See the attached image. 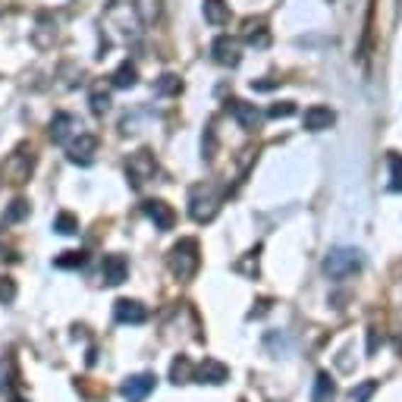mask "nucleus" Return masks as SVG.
<instances>
[{"mask_svg": "<svg viewBox=\"0 0 402 402\" xmlns=\"http://www.w3.org/2000/svg\"><path fill=\"white\" fill-rule=\"evenodd\" d=\"M201 264V255H199V242L195 239H179L177 245L170 248V270L179 277V280H189L195 277V270Z\"/></svg>", "mask_w": 402, "mask_h": 402, "instance_id": "f257e3e1", "label": "nucleus"}, {"mask_svg": "<svg viewBox=\"0 0 402 402\" xmlns=\"http://www.w3.org/2000/svg\"><path fill=\"white\" fill-rule=\"evenodd\" d=\"M362 264H364V258L358 248H333L324 261V270L330 280H346L355 270H362Z\"/></svg>", "mask_w": 402, "mask_h": 402, "instance_id": "f03ea898", "label": "nucleus"}, {"mask_svg": "<svg viewBox=\"0 0 402 402\" xmlns=\"http://www.w3.org/2000/svg\"><path fill=\"white\" fill-rule=\"evenodd\" d=\"M217 211H220V195L211 186H195L192 195H189V214H192V220L211 223L217 217Z\"/></svg>", "mask_w": 402, "mask_h": 402, "instance_id": "7ed1b4c3", "label": "nucleus"}, {"mask_svg": "<svg viewBox=\"0 0 402 402\" xmlns=\"http://www.w3.org/2000/svg\"><path fill=\"white\" fill-rule=\"evenodd\" d=\"M157 173V160H155V155L151 151H135L133 157L126 160V177H129V182H133V189H142L145 182H148L151 177Z\"/></svg>", "mask_w": 402, "mask_h": 402, "instance_id": "20e7f679", "label": "nucleus"}, {"mask_svg": "<svg viewBox=\"0 0 402 402\" xmlns=\"http://www.w3.org/2000/svg\"><path fill=\"white\" fill-rule=\"evenodd\" d=\"M32 167H35V157H32V151L26 148H16L10 157H6V164H4V177L10 179V182H26L28 179V173H32Z\"/></svg>", "mask_w": 402, "mask_h": 402, "instance_id": "39448f33", "label": "nucleus"}, {"mask_svg": "<svg viewBox=\"0 0 402 402\" xmlns=\"http://www.w3.org/2000/svg\"><path fill=\"white\" fill-rule=\"evenodd\" d=\"M211 54H214V60L220 63V67H239V60H242V48H239L236 38H230V35H220V38L211 45Z\"/></svg>", "mask_w": 402, "mask_h": 402, "instance_id": "423d86ee", "label": "nucleus"}, {"mask_svg": "<svg viewBox=\"0 0 402 402\" xmlns=\"http://www.w3.org/2000/svg\"><path fill=\"white\" fill-rule=\"evenodd\" d=\"M67 151H69V160L72 164H82L89 167L94 160V151H98V138L89 135V133H79L72 142H67Z\"/></svg>", "mask_w": 402, "mask_h": 402, "instance_id": "0eeeda50", "label": "nucleus"}, {"mask_svg": "<svg viewBox=\"0 0 402 402\" xmlns=\"http://www.w3.org/2000/svg\"><path fill=\"white\" fill-rule=\"evenodd\" d=\"M82 133V120L72 113H57L54 120H50V138H54L57 145H67L69 135H79Z\"/></svg>", "mask_w": 402, "mask_h": 402, "instance_id": "6e6552de", "label": "nucleus"}, {"mask_svg": "<svg viewBox=\"0 0 402 402\" xmlns=\"http://www.w3.org/2000/svg\"><path fill=\"white\" fill-rule=\"evenodd\" d=\"M302 123H305V129H308V133H324V129H330L333 123H336V113L330 111V107H324V104H314V107L305 111Z\"/></svg>", "mask_w": 402, "mask_h": 402, "instance_id": "1a4fd4ad", "label": "nucleus"}, {"mask_svg": "<svg viewBox=\"0 0 402 402\" xmlns=\"http://www.w3.org/2000/svg\"><path fill=\"white\" fill-rule=\"evenodd\" d=\"M155 384H157L155 374H135V377H129L126 384H123V396H126L129 402H142L151 390H155Z\"/></svg>", "mask_w": 402, "mask_h": 402, "instance_id": "9d476101", "label": "nucleus"}, {"mask_svg": "<svg viewBox=\"0 0 402 402\" xmlns=\"http://www.w3.org/2000/svg\"><path fill=\"white\" fill-rule=\"evenodd\" d=\"M126 274H129V264L123 255H107L104 264H101V277H104L107 286H120L126 280Z\"/></svg>", "mask_w": 402, "mask_h": 402, "instance_id": "9b49d317", "label": "nucleus"}, {"mask_svg": "<svg viewBox=\"0 0 402 402\" xmlns=\"http://www.w3.org/2000/svg\"><path fill=\"white\" fill-rule=\"evenodd\" d=\"M142 211L151 217V220H155L157 230H173V223H177V214H173V208L167 201H157V199L155 201H145Z\"/></svg>", "mask_w": 402, "mask_h": 402, "instance_id": "f8f14e48", "label": "nucleus"}, {"mask_svg": "<svg viewBox=\"0 0 402 402\" xmlns=\"http://www.w3.org/2000/svg\"><path fill=\"white\" fill-rule=\"evenodd\" d=\"M113 314L120 324H145L148 320V311H145V305L133 302V298H120V302L113 305Z\"/></svg>", "mask_w": 402, "mask_h": 402, "instance_id": "ddd939ff", "label": "nucleus"}, {"mask_svg": "<svg viewBox=\"0 0 402 402\" xmlns=\"http://www.w3.org/2000/svg\"><path fill=\"white\" fill-rule=\"evenodd\" d=\"M230 113L236 116V123L242 129H258L261 126V111L248 101H230Z\"/></svg>", "mask_w": 402, "mask_h": 402, "instance_id": "4468645a", "label": "nucleus"}, {"mask_svg": "<svg viewBox=\"0 0 402 402\" xmlns=\"http://www.w3.org/2000/svg\"><path fill=\"white\" fill-rule=\"evenodd\" d=\"M242 38H245V45H252V48H258V50H264L270 45V28L264 19H248L245 23V32H242Z\"/></svg>", "mask_w": 402, "mask_h": 402, "instance_id": "2eb2a0df", "label": "nucleus"}, {"mask_svg": "<svg viewBox=\"0 0 402 402\" xmlns=\"http://www.w3.org/2000/svg\"><path fill=\"white\" fill-rule=\"evenodd\" d=\"M230 377V368H226L223 362H217V358H204L201 368H199V380L201 384H223V380Z\"/></svg>", "mask_w": 402, "mask_h": 402, "instance_id": "dca6fc26", "label": "nucleus"}, {"mask_svg": "<svg viewBox=\"0 0 402 402\" xmlns=\"http://www.w3.org/2000/svg\"><path fill=\"white\" fill-rule=\"evenodd\" d=\"M201 13H204V23H211V26L230 23V4H226V0H204Z\"/></svg>", "mask_w": 402, "mask_h": 402, "instance_id": "f3484780", "label": "nucleus"}, {"mask_svg": "<svg viewBox=\"0 0 402 402\" xmlns=\"http://www.w3.org/2000/svg\"><path fill=\"white\" fill-rule=\"evenodd\" d=\"M160 10H164L160 0H135V4H133V13L138 16V23H142V26H155L160 19Z\"/></svg>", "mask_w": 402, "mask_h": 402, "instance_id": "a211bd4d", "label": "nucleus"}, {"mask_svg": "<svg viewBox=\"0 0 402 402\" xmlns=\"http://www.w3.org/2000/svg\"><path fill=\"white\" fill-rule=\"evenodd\" d=\"M135 82H138V72H135L133 63H123V67L113 72V85H116V89H133Z\"/></svg>", "mask_w": 402, "mask_h": 402, "instance_id": "6ab92c4d", "label": "nucleus"}, {"mask_svg": "<svg viewBox=\"0 0 402 402\" xmlns=\"http://www.w3.org/2000/svg\"><path fill=\"white\" fill-rule=\"evenodd\" d=\"M155 91H157V94H179V91H182V79L173 76V72H167V76L157 79Z\"/></svg>", "mask_w": 402, "mask_h": 402, "instance_id": "aec40b11", "label": "nucleus"}, {"mask_svg": "<svg viewBox=\"0 0 402 402\" xmlns=\"http://www.w3.org/2000/svg\"><path fill=\"white\" fill-rule=\"evenodd\" d=\"M54 230L60 233V236H72V233H79V220H76L72 214H67V211H63V214H57Z\"/></svg>", "mask_w": 402, "mask_h": 402, "instance_id": "412c9836", "label": "nucleus"}, {"mask_svg": "<svg viewBox=\"0 0 402 402\" xmlns=\"http://www.w3.org/2000/svg\"><path fill=\"white\" fill-rule=\"evenodd\" d=\"M23 217H28V201H23V199H16L6 208V214H4V223H19Z\"/></svg>", "mask_w": 402, "mask_h": 402, "instance_id": "4be33fe9", "label": "nucleus"}, {"mask_svg": "<svg viewBox=\"0 0 402 402\" xmlns=\"http://www.w3.org/2000/svg\"><path fill=\"white\" fill-rule=\"evenodd\" d=\"M85 261H89V255H85V252H63L60 258L54 261V264H57V267H67V270H69V267H82Z\"/></svg>", "mask_w": 402, "mask_h": 402, "instance_id": "5701e85b", "label": "nucleus"}, {"mask_svg": "<svg viewBox=\"0 0 402 402\" xmlns=\"http://www.w3.org/2000/svg\"><path fill=\"white\" fill-rule=\"evenodd\" d=\"M390 189L393 192H402V157L390 155Z\"/></svg>", "mask_w": 402, "mask_h": 402, "instance_id": "b1692460", "label": "nucleus"}, {"mask_svg": "<svg viewBox=\"0 0 402 402\" xmlns=\"http://www.w3.org/2000/svg\"><path fill=\"white\" fill-rule=\"evenodd\" d=\"M327 396H333V380H330V374H318V386H314V402H324Z\"/></svg>", "mask_w": 402, "mask_h": 402, "instance_id": "393cba45", "label": "nucleus"}, {"mask_svg": "<svg viewBox=\"0 0 402 402\" xmlns=\"http://www.w3.org/2000/svg\"><path fill=\"white\" fill-rule=\"evenodd\" d=\"M173 384H186L189 374H192V364H189V358H179V362H173Z\"/></svg>", "mask_w": 402, "mask_h": 402, "instance_id": "a878e982", "label": "nucleus"}, {"mask_svg": "<svg viewBox=\"0 0 402 402\" xmlns=\"http://www.w3.org/2000/svg\"><path fill=\"white\" fill-rule=\"evenodd\" d=\"M292 113H296V104H292V101H280V104H274L267 111L270 120H283V116H292Z\"/></svg>", "mask_w": 402, "mask_h": 402, "instance_id": "bb28decb", "label": "nucleus"}, {"mask_svg": "<svg viewBox=\"0 0 402 402\" xmlns=\"http://www.w3.org/2000/svg\"><path fill=\"white\" fill-rule=\"evenodd\" d=\"M107 107H111V94H107V91H94L91 94V111L94 113H107Z\"/></svg>", "mask_w": 402, "mask_h": 402, "instance_id": "cd10ccee", "label": "nucleus"}, {"mask_svg": "<svg viewBox=\"0 0 402 402\" xmlns=\"http://www.w3.org/2000/svg\"><path fill=\"white\" fill-rule=\"evenodd\" d=\"M13 298H16V283L0 277V302H13Z\"/></svg>", "mask_w": 402, "mask_h": 402, "instance_id": "c85d7f7f", "label": "nucleus"}, {"mask_svg": "<svg viewBox=\"0 0 402 402\" xmlns=\"http://www.w3.org/2000/svg\"><path fill=\"white\" fill-rule=\"evenodd\" d=\"M374 390H377V384H374V380H364V384L358 386V390H352V402H364V399H368Z\"/></svg>", "mask_w": 402, "mask_h": 402, "instance_id": "c756f323", "label": "nucleus"}, {"mask_svg": "<svg viewBox=\"0 0 402 402\" xmlns=\"http://www.w3.org/2000/svg\"><path fill=\"white\" fill-rule=\"evenodd\" d=\"M214 148H217V135H214V129H204V157H214Z\"/></svg>", "mask_w": 402, "mask_h": 402, "instance_id": "7c9ffc66", "label": "nucleus"}, {"mask_svg": "<svg viewBox=\"0 0 402 402\" xmlns=\"http://www.w3.org/2000/svg\"><path fill=\"white\" fill-rule=\"evenodd\" d=\"M13 402H26V399H13Z\"/></svg>", "mask_w": 402, "mask_h": 402, "instance_id": "2f4dec72", "label": "nucleus"}]
</instances>
